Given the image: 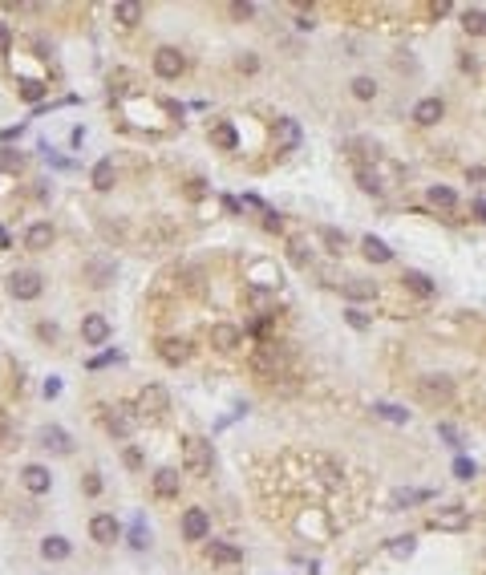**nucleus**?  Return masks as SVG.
Returning a JSON list of instances; mask_svg holds the SVG:
<instances>
[{"mask_svg":"<svg viewBox=\"0 0 486 575\" xmlns=\"http://www.w3.org/2000/svg\"><path fill=\"white\" fill-rule=\"evenodd\" d=\"M251 373L263 377V381H272V377H284L288 369H292V349L288 345H275V340H268V345H260V349L251 352Z\"/></svg>","mask_w":486,"mask_h":575,"instance_id":"obj_1","label":"nucleus"},{"mask_svg":"<svg viewBox=\"0 0 486 575\" xmlns=\"http://www.w3.org/2000/svg\"><path fill=\"white\" fill-rule=\"evenodd\" d=\"M454 397H458V389H454L450 377H442V373L417 377V401H422V405H430V409H446Z\"/></svg>","mask_w":486,"mask_h":575,"instance_id":"obj_2","label":"nucleus"},{"mask_svg":"<svg viewBox=\"0 0 486 575\" xmlns=\"http://www.w3.org/2000/svg\"><path fill=\"white\" fill-rule=\"evenodd\" d=\"M183 470L195 474V478L211 474V442H203V438H187V442H183Z\"/></svg>","mask_w":486,"mask_h":575,"instance_id":"obj_3","label":"nucleus"},{"mask_svg":"<svg viewBox=\"0 0 486 575\" xmlns=\"http://www.w3.org/2000/svg\"><path fill=\"white\" fill-rule=\"evenodd\" d=\"M166 409H171V393H166L162 385H146L142 393H138V401H134L138 417H162Z\"/></svg>","mask_w":486,"mask_h":575,"instance_id":"obj_4","label":"nucleus"},{"mask_svg":"<svg viewBox=\"0 0 486 575\" xmlns=\"http://www.w3.org/2000/svg\"><path fill=\"white\" fill-rule=\"evenodd\" d=\"M9 292H13V300H37L45 284H41L37 272H13L9 275Z\"/></svg>","mask_w":486,"mask_h":575,"instance_id":"obj_5","label":"nucleus"},{"mask_svg":"<svg viewBox=\"0 0 486 575\" xmlns=\"http://www.w3.org/2000/svg\"><path fill=\"white\" fill-rule=\"evenodd\" d=\"M207 535H211V519H207V511H203V507H187V514H183V539L203 543Z\"/></svg>","mask_w":486,"mask_h":575,"instance_id":"obj_6","label":"nucleus"},{"mask_svg":"<svg viewBox=\"0 0 486 575\" xmlns=\"http://www.w3.org/2000/svg\"><path fill=\"white\" fill-rule=\"evenodd\" d=\"M106 425H110L113 438H130V434H134V425H138L134 405H113V409L106 413Z\"/></svg>","mask_w":486,"mask_h":575,"instance_id":"obj_7","label":"nucleus"},{"mask_svg":"<svg viewBox=\"0 0 486 575\" xmlns=\"http://www.w3.org/2000/svg\"><path fill=\"white\" fill-rule=\"evenodd\" d=\"M183 69H187V57H183L178 49H171V45H166V49L154 53V73H158V77L175 81V77L183 73Z\"/></svg>","mask_w":486,"mask_h":575,"instance_id":"obj_8","label":"nucleus"},{"mask_svg":"<svg viewBox=\"0 0 486 575\" xmlns=\"http://www.w3.org/2000/svg\"><path fill=\"white\" fill-rule=\"evenodd\" d=\"M430 526H437V531H466V526H470V514H466V507H437Z\"/></svg>","mask_w":486,"mask_h":575,"instance_id":"obj_9","label":"nucleus"},{"mask_svg":"<svg viewBox=\"0 0 486 575\" xmlns=\"http://www.w3.org/2000/svg\"><path fill=\"white\" fill-rule=\"evenodd\" d=\"M207 337H211V345L219 352H231V349H239V345H243V328L219 320V325H211V332H207Z\"/></svg>","mask_w":486,"mask_h":575,"instance_id":"obj_10","label":"nucleus"},{"mask_svg":"<svg viewBox=\"0 0 486 575\" xmlns=\"http://www.w3.org/2000/svg\"><path fill=\"white\" fill-rule=\"evenodd\" d=\"M118 535H122V523H118L113 514H93V519H89V539H93V543H113Z\"/></svg>","mask_w":486,"mask_h":575,"instance_id":"obj_11","label":"nucleus"},{"mask_svg":"<svg viewBox=\"0 0 486 575\" xmlns=\"http://www.w3.org/2000/svg\"><path fill=\"white\" fill-rule=\"evenodd\" d=\"M81 340H86V345H106V340H110V320L101 312H89L86 320H81Z\"/></svg>","mask_w":486,"mask_h":575,"instance_id":"obj_12","label":"nucleus"},{"mask_svg":"<svg viewBox=\"0 0 486 575\" xmlns=\"http://www.w3.org/2000/svg\"><path fill=\"white\" fill-rule=\"evenodd\" d=\"M158 357L166 365H183V361H191V340H183V337H162L158 340Z\"/></svg>","mask_w":486,"mask_h":575,"instance_id":"obj_13","label":"nucleus"},{"mask_svg":"<svg viewBox=\"0 0 486 575\" xmlns=\"http://www.w3.org/2000/svg\"><path fill=\"white\" fill-rule=\"evenodd\" d=\"M21 482H25L29 494H49L53 474L45 470V466H25V470H21Z\"/></svg>","mask_w":486,"mask_h":575,"instance_id":"obj_14","label":"nucleus"},{"mask_svg":"<svg viewBox=\"0 0 486 575\" xmlns=\"http://www.w3.org/2000/svg\"><path fill=\"white\" fill-rule=\"evenodd\" d=\"M296 146H300L296 118H280V122H275V151H296Z\"/></svg>","mask_w":486,"mask_h":575,"instance_id":"obj_15","label":"nucleus"},{"mask_svg":"<svg viewBox=\"0 0 486 575\" xmlns=\"http://www.w3.org/2000/svg\"><path fill=\"white\" fill-rule=\"evenodd\" d=\"M150 487H154V494H158V499H175L183 482H178V470H158V474L150 478Z\"/></svg>","mask_w":486,"mask_h":575,"instance_id":"obj_16","label":"nucleus"},{"mask_svg":"<svg viewBox=\"0 0 486 575\" xmlns=\"http://www.w3.org/2000/svg\"><path fill=\"white\" fill-rule=\"evenodd\" d=\"M442 113H446V106H442V101H437V98H425V101H417V106H413V122H417V126H434Z\"/></svg>","mask_w":486,"mask_h":575,"instance_id":"obj_17","label":"nucleus"},{"mask_svg":"<svg viewBox=\"0 0 486 575\" xmlns=\"http://www.w3.org/2000/svg\"><path fill=\"white\" fill-rule=\"evenodd\" d=\"M207 555H211L215 563H223V567H236L239 559H243V551L231 547V543H223V539H211V547H207Z\"/></svg>","mask_w":486,"mask_h":575,"instance_id":"obj_18","label":"nucleus"},{"mask_svg":"<svg viewBox=\"0 0 486 575\" xmlns=\"http://www.w3.org/2000/svg\"><path fill=\"white\" fill-rule=\"evenodd\" d=\"M41 446L53 450V454H69V450H74V446H69V434L57 429V425H45V429H41Z\"/></svg>","mask_w":486,"mask_h":575,"instance_id":"obj_19","label":"nucleus"},{"mask_svg":"<svg viewBox=\"0 0 486 575\" xmlns=\"http://www.w3.org/2000/svg\"><path fill=\"white\" fill-rule=\"evenodd\" d=\"M211 146H215V151H236V146H239L236 126H231V122H219V126H211Z\"/></svg>","mask_w":486,"mask_h":575,"instance_id":"obj_20","label":"nucleus"},{"mask_svg":"<svg viewBox=\"0 0 486 575\" xmlns=\"http://www.w3.org/2000/svg\"><path fill=\"white\" fill-rule=\"evenodd\" d=\"M340 292H345V300H373L377 284H373V280H345Z\"/></svg>","mask_w":486,"mask_h":575,"instance_id":"obj_21","label":"nucleus"},{"mask_svg":"<svg viewBox=\"0 0 486 575\" xmlns=\"http://www.w3.org/2000/svg\"><path fill=\"white\" fill-rule=\"evenodd\" d=\"M49 243H53V227H49V223H33V227L25 231V248H29V251H45Z\"/></svg>","mask_w":486,"mask_h":575,"instance_id":"obj_22","label":"nucleus"},{"mask_svg":"<svg viewBox=\"0 0 486 575\" xmlns=\"http://www.w3.org/2000/svg\"><path fill=\"white\" fill-rule=\"evenodd\" d=\"M401 284L410 288L413 296H422V300H430V296H434V280H430V275H422V272H405V275H401Z\"/></svg>","mask_w":486,"mask_h":575,"instance_id":"obj_23","label":"nucleus"},{"mask_svg":"<svg viewBox=\"0 0 486 575\" xmlns=\"http://www.w3.org/2000/svg\"><path fill=\"white\" fill-rule=\"evenodd\" d=\"M312 466H320V478H324V487H340V470H337V462H333V458H328V454H312L308 458Z\"/></svg>","mask_w":486,"mask_h":575,"instance_id":"obj_24","label":"nucleus"},{"mask_svg":"<svg viewBox=\"0 0 486 575\" xmlns=\"http://www.w3.org/2000/svg\"><path fill=\"white\" fill-rule=\"evenodd\" d=\"M361 251H365V260H373V263H389V260H393V251H389L377 235H365L361 239Z\"/></svg>","mask_w":486,"mask_h":575,"instance_id":"obj_25","label":"nucleus"},{"mask_svg":"<svg viewBox=\"0 0 486 575\" xmlns=\"http://www.w3.org/2000/svg\"><path fill=\"white\" fill-rule=\"evenodd\" d=\"M425 199H430V207H437V211H454V207H458V195L450 187H430Z\"/></svg>","mask_w":486,"mask_h":575,"instance_id":"obj_26","label":"nucleus"},{"mask_svg":"<svg viewBox=\"0 0 486 575\" xmlns=\"http://www.w3.org/2000/svg\"><path fill=\"white\" fill-rule=\"evenodd\" d=\"M462 29H466L470 37H486V13L482 9H466V13H462Z\"/></svg>","mask_w":486,"mask_h":575,"instance_id":"obj_27","label":"nucleus"},{"mask_svg":"<svg viewBox=\"0 0 486 575\" xmlns=\"http://www.w3.org/2000/svg\"><path fill=\"white\" fill-rule=\"evenodd\" d=\"M41 555H45V559H69V539L49 535L45 543H41Z\"/></svg>","mask_w":486,"mask_h":575,"instance_id":"obj_28","label":"nucleus"},{"mask_svg":"<svg viewBox=\"0 0 486 575\" xmlns=\"http://www.w3.org/2000/svg\"><path fill=\"white\" fill-rule=\"evenodd\" d=\"M373 413H377V417H385V422H393V425H405V422H410V413L401 409V405H393V401H377Z\"/></svg>","mask_w":486,"mask_h":575,"instance_id":"obj_29","label":"nucleus"},{"mask_svg":"<svg viewBox=\"0 0 486 575\" xmlns=\"http://www.w3.org/2000/svg\"><path fill=\"white\" fill-rule=\"evenodd\" d=\"M113 21H122V25H138V21H142V4H134V0L113 4Z\"/></svg>","mask_w":486,"mask_h":575,"instance_id":"obj_30","label":"nucleus"},{"mask_svg":"<svg viewBox=\"0 0 486 575\" xmlns=\"http://www.w3.org/2000/svg\"><path fill=\"white\" fill-rule=\"evenodd\" d=\"M93 187H98V190H110L113 187V163H110V158H101V163L93 166Z\"/></svg>","mask_w":486,"mask_h":575,"instance_id":"obj_31","label":"nucleus"},{"mask_svg":"<svg viewBox=\"0 0 486 575\" xmlns=\"http://www.w3.org/2000/svg\"><path fill=\"white\" fill-rule=\"evenodd\" d=\"M353 98H357V101H373L377 98L373 77H353Z\"/></svg>","mask_w":486,"mask_h":575,"instance_id":"obj_32","label":"nucleus"},{"mask_svg":"<svg viewBox=\"0 0 486 575\" xmlns=\"http://www.w3.org/2000/svg\"><path fill=\"white\" fill-rule=\"evenodd\" d=\"M320 239L333 251H345V231H337V227H320Z\"/></svg>","mask_w":486,"mask_h":575,"instance_id":"obj_33","label":"nucleus"},{"mask_svg":"<svg viewBox=\"0 0 486 575\" xmlns=\"http://www.w3.org/2000/svg\"><path fill=\"white\" fill-rule=\"evenodd\" d=\"M21 98H25V101H41V98H45V86H41V81H21Z\"/></svg>","mask_w":486,"mask_h":575,"instance_id":"obj_34","label":"nucleus"},{"mask_svg":"<svg viewBox=\"0 0 486 575\" xmlns=\"http://www.w3.org/2000/svg\"><path fill=\"white\" fill-rule=\"evenodd\" d=\"M478 474V466L470 462V458H458V462H454V478H462V482H466V478H474Z\"/></svg>","mask_w":486,"mask_h":575,"instance_id":"obj_35","label":"nucleus"},{"mask_svg":"<svg viewBox=\"0 0 486 575\" xmlns=\"http://www.w3.org/2000/svg\"><path fill=\"white\" fill-rule=\"evenodd\" d=\"M389 551H393L398 559H410V555H413V539H410V535L398 539V543H389Z\"/></svg>","mask_w":486,"mask_h":575,"instance_id":"obj_36","label":"nucleus"},{"mask_svg":"<svg viewBox=\"0 0 486 575\" xmlns=\"http://www.w3.org/2000/svg\"><path fill=\"white\" fill-rule=\"evenodd\" d=\"M357 178H361V190H373V195H381V178H377V175H369V171H361V175H357Z\"/></svg>","mask_w":486,"mask_h":575,"instance_id":"obj_37","label":"nucleus"},{"mask_svg":"<svg viewBox=\"0 0 486 575\" xmlns=\"http://www.w3.org/2000/svg\"><path fill=\"white\" fill-rule=\"evenodd\" d=\"M130 543H134V547L142 551V547H146V543H150V531H146V526H142V523H138L134 531H130Z\"/></svg>","mask_w":486,"mask_h":575,"instance_id":"obj_38","label":"nucleus"},{"mask_svg":"<svg viewBox=\"0 0 486 575\" xmlns=\"http://www.w3.org/2000/svg\"><path fill=\"white\" fill-rule=\"evenodd\" d=\"M345 320H349L357 332H365V328H369V316H365V312H345Z\"/></svg>","mask_w":486,"mask_h":575,"instance_id":"obj_39","label":"nucleus"},{"mask_svg":"<svg viewBox=\"0 0 486 575\" xmlns=\"http://www.w3.org/2000/svg\"><path fill=\"white\" fill-rule=\"evenodd\" d=\"M437 434L446 438V446H462V438H458V429H454V425H437Z\"/></svg>","mask_w":486,"mask_h":575,"instance_id":"obj_40","label":"nucleus"},{"mask_svg":"<svg viewBox=\"0 0 486 575\" xmlns=\"http://www.w3.org/2000/svg\"><path fill=\"white\" fill-rule=\"evenodd\" d=\"M292 260H296V263L312 260V251H304V243H300V239H292Z\"/></svg>","mask_w":486,"mask_h":575,"instance_id":"obj_41","label":"nucleus"},{"mask_svg":"<svg viewBox=\"0 0 486 575\" xmlns=\"http://www.w3.org/2000/svg\"><path fill=\"white\" fill-rule=\"evenodd\" d=\"M13 49V33H9V25L0 21V53H9Z\"/></svg>","mask_w":486,"mask_h":575,"instance_id":"obj_42","label":"nucleus"},{"mask_svg":"<svg viewBox=\"0 0 486 575\" xmlns=\"http://www.w3.org/2000/svg\"><path fill=\"white\" fill-rule=\"evenodd\" d=\"M474 187H486V166H470V175H466Z\"/></svg>","mask_w":486,"mask_h":575,"instance_id":"obj_43","label":"nucleus"},{"mask_svg":"<svg viewBox=\"0 0 486 575\" xmlns=\"http://www.w3.org/2000/svg\"><path fill=\"white\" fill-rule=\"evenodd\" d=\"M231 13H236L239 21H248V16H255V4H231Z\"/></svg>","mask_w":486,"mask_h":575,"instance_id":"obj_44","label":"nucleus"},{"mask_svg":"<svg viewBox=\"0 0 486 575\" xmlns=\"http://www.w3.org/2000/svg\"><path fill=\"white\" fill-rule=\"evenodd\" d=\"M110 361H118V352H101V357H93L89 369H101V365H110Z\"/></svg>","mask_w":486,"mask_h":575,"instance_id":"obj_45","label":"nucleus"},{"mask_svg":"<svg viewBox=\"0 0 486 575\" xmlns=\"http://www.w3.org/2000/svg\"><path fill=\"white\" fill-rule=\"evenodd\" d=\"M126 466H130V470H138V466H142V454H138V450H126Z\"/></svg>","mask_w":486,"mask_h":575,"instance_id":"obj_46","label":"nucleus"},{"mask_svg":"<svg viewBox=\"0 0 486 575\" xmlns=\"http://www.w3.org/2000/svg\"><path fill=\"white\" fill-rule=\"evenodd\" d=\"M296 25H300V29H312V25H316V16H312V9H308V13H300V16H296Z\"/></svg>","mask_w":486,"mask_h":575,"instance_id":"obj_47","label":"nucleus"},{"mask_svg":"<svg viewBox=\"0 0 486 575\" xmlns=\"http://www.w3.org/2000/svg\"><path fill=\"white\" fill-rule=\"evenodd\" d=\"M0 446H9V417L0 413Z\"/></svg>","mask_w":486,"mask_h":575,"instance_id":"obj_48","label":"nucleus"},{"mask_svg":"<svg viewBox=\"0 0 486 575\" xmlns=\"http://www.w3.org/2000/svg\"><path fill=\"white\" fill-rule=\"evenodd\" d=\"M61 393V381H45V397H57Z\"/></svg>","mask_w":486,"mask_h":575,"instance_id":"obj_49","label":"nucleus"},{"mask_svg":"<svg viewBox=\"0 0 486 575\" xmlns=\"http://www.w3.org/2000/svg\"><path fill=\"white\" fill-rule=\"evenodd\" d=\"M86 490H89V494H98V490H101V482H98V474H89V478H86Z\"/></svg>","mask_w":486,"mask_h":575,"instance_id":"obj_50","label":"nucleus"},{"mask_svg":"<svg viewBox=\"0 0 486 575\" xmlns=\"http://www.w3.org/2000/svg\"><path fill=\"white\" fill-rule=\"evenodd\" d=\"M0 248H9V235H4V227H0Z\"/></svg>","mask_w":486,"mask_h":575,"instance_id":"obj_51","label":"nucleus"}]
</instances>
